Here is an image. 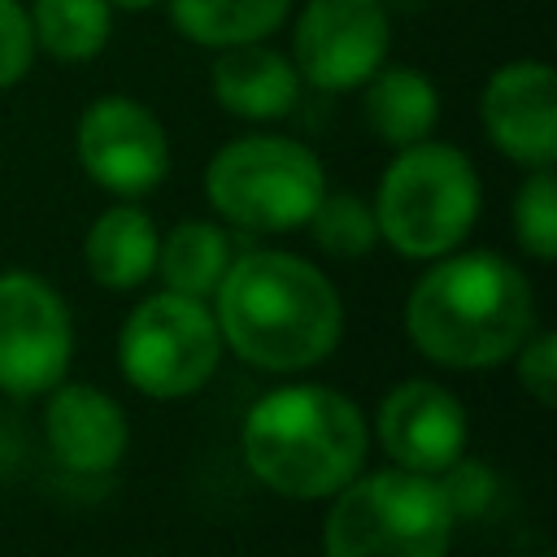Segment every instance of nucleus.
<instances>
[{"label": "nucleus", "instance_id": "obj_1", "mask_svg": "<svg viewBox=\"0 0 557 557\" xmlns=\"http://www.w3.org/2000/svg\"><path fill=\"white\" fill-rule=\"evenodd\" d=\"M339 296L292 252H248L218 283V335L261 370H305L339 339Z\"/></svg>", "mask_w": 557, "mask_h": 557}, {"label": "nucleus", "instance_id": "obj_2", "mask_svg": "<svg viewBox=\"0 0 557 557\" xmlns=\"http://www.w3.org/2000/svg\"><path fill=\"white\" fill-rule=\"evenodd\" d=\"M531 287L527 278L492 257L466 252L440 261L405 300V331L409 339L440 366H496L518 352L531 335Z\"/></svg>", "mask_w": 557, "mask_h": 557}, {"label": "nucleus", "instance_id": "obj_3", "mask_svg": "<svg viewBox=\"0 0 557 557\" xmlns=\"http://www.w3.org/2000/svg\"><path fill=\"white\" fill-rule=\"evenodd\" d=\"M361 457L366 422L331 387H278L244 418V461L283 496H335L361 470Z\"/></svg>", "mask_w": 557, "mask_h": 557}, {"label": "nucleus", "instance_id": "obj_4", "mask_svg": "<svg viewBox=\"0 0 557 557\" xmlns=\"http://www.w3.org/2000/svg\"><path fill=\"white\" fill-rule=\"evenodd\" d=\"M479 213V178L466 152L448 144H409L387 165L374 200L383 239L405 257L453 252Z\"/></svg>", "mask_w": 557, "mask_h": 557}, {"label": "nucleus", "instance_id": "obj_5", "mask_svg": "<svg viewBox=\"0 0 557 557\" xmlns=\"http://www.w3.org/2000/svg\"><path fill=\"white\" fill-rule=\"evenodd\" d=\"M453 509L431 474L379 470L348 479L326 518V557H444Z\"/></svg>", "mask_w": 557, "mask_h": 557}, {"label": "nucleus", "instance_id": "obj_6", "mask_svg": "<svg viewBox=\"0 0 557 557\" xmlns=\"http://www.w3.org/2000/svg\"><path fill=\"white\" fill-rule=\"evenodd\" d=\"M213 209L244 231H292L318 209L326 178L318 157L283 135L231 139L205 174Z\"/></svg>", "mask_w": 557, "mask_h": 557}, {"label": "nucleus", "instance_id": "obj_7", "mask_svg": "<svg viewBox=\"0 0 557 557\" xmlns=\"http://www.w3.org/2000/svg\"><path fill=\"white\" fill-rule=\"evenodd\" d=\"M117 352H122L126 379L139 392L157 400L191 396L218 370V352H222L218 318L196 296H183V292L148 296L126 318Z\"/></svg>", "mask_w": 557, "mask_h": 557}, {"label": "nucleus", "instance_id": "obj_8", "mask_svg": "<svg viewBox=\"0 0 557 557\" xmlns=\"http://www.w3.org/2000/svg\"><path fill=\"white\" fill-rule=\"evenodd\" d=\"M387 4L383 0H309L296 22V74L318 91L361 87L387 57Z\"/></svg>", "mask_w": 557, "mask_h": 557}, {"label": "nucleus", "instance_id": "obj_9", "mask_svg": "<svg viewBox=\"0 0 557 557\" xmlns=\"http://www.w3.org/2000/svg\"><path fill=\"white\" fill-rule=\"evenodd\" d=\"M70 313L61 296L35 274H0V387L30 396L65 379Z\"/></svg>", "mask_w": 557, "mask_h": 557}, {"label": "nucleus", "instance_id": "obj_10", "mask_svg": "<svg viewBox=\"0 0 557 557\" xmlns=\"http://www.w3.org/2000/svg\"><path fill=\"white\" fill-rule=\"evenodd\" d=\"M78 161L100 187L117 196H144L165 178L170 144L161 122L139 100L104 96L78 122Z\"/></svg>", "mask_w": 557, "mask_h": 557}, {"label": "nucleus", "instance_id": "obj_11", "mask_svg": "<svg viewBox=\"0 0 557 557\" xmlns=\"http://www.w3.org/2000/svg\"><path fill=\"white\" fill-rule=\"evenodd\" d=\"M483 131L518 165L548 170L557 157V74L544 61H509L483 87Z\"/></svg>", "mask_w": 557, "mask_h": 557}, {"label": "nucleus", "instance_id": "obj_12", "mask_svg": "<svg viewBox=\"0 0 557 557\" xmlns=\"http://www.w3.org/2000/svg\"><path fill=\"white\" fill-rule=\"evenodd\" d=\"M379 440L400 470L440 474L461 457V444H466L461 400L431 379H409L383 396Z\"/></svg>", "mask_w": 557, "mask_h": 557}, {"label": "nucleus", "instance_id": "obj_13", "mask_svg": "<svg viewBox=\"0 0 557 557\" xmlns=\"http://www.w3.org/2000/svg\"><path fill=\"white\" fill-rule=\"evenodd\" d=\"M44 431H48V448L57 453V461L70 470H83V474L113 470L126 453L122 409L87 383H61L52 392Z\"/></svg>", "mask_w": 557, "mask_h": 557}, {"label": "nucleus", "instance_id": "obj_14", "mask_svg": "<svg viewBox=\"0 0 557 557\" xmlns=\"http://www.w3.org/2000/svg\"><path fill=\"white\" fill-rule=\"evenodd\" d=\"M213 96L235 117H283L300 96V74L287 57L257 44H231L213 61Z\"/></svg>", "mask_w": 557, "mask_h": 557}, {"label": "nucleus", "instance_id": "obj_15", "mask_svg": "<svg viewBox=\"0 0 557 557\" xmlns=\"http://www.w3.org/2000/svg\"><path fill=\"white\" fill-rule=\"evenodd\" d=\"M435 117H440V96L426 74L409 65H392V70L379 65L366 78V122L383 144L409 148L431 135Z\"/></svg>", "mask_w": 557, "mask_h": 557}, {"label": "nucleus", "instance_id": "obj_16", "mask_svg": "<svg viewBox=\"0 0 557 557\" xmlns=\"http://www.w3.org/2000/svg\"><path fill=\"white\" fill-rule=\"evenodd\" d=\"M87 265L100 287H139L157 270V231L135 205L104 209L87 231Z\"/></svg>", "mask_w": 557, "mask_h": 557}, {"label": "nucleus", "instance_id": "obj_17", "mask_svg": "<svg viewBox=\"0 0 557 557\" xmlns=\"http://www.w3.org/2000/svg\"><path fill=\"white\" fill-rule=\"evenodd\" d=\"M292 0H170L174 26L205 48L257 44L287 17Z\"/></svg>", "mask_w": 557, "mask_h": 557}, {"label": "nucleus", "instance_id": "obj_18", "mask_svg": "<svg viewBox=\"0 0 557 557\" xmlns=\"http://www.w3.org/2000/svg\"><path fill=\"white\" fill-rule=\"evenodd\" d=\"M226 265H231V244L209 222H178L165 239H157V270L165 278V292H183L200 300L218 292Z\"/></svg>", "mask_w": 557, "mask_h": 557}, {"label": "nucleus", "instance_id": "obj_19", "mask_svg": "<svg viewBox=\"0 0 557 557\" xmlns=\"http://www.w3.org/2000/svg\"><path fill=\"white\" fill-rule=\"evenodd\" d=\"M30 30L48 57L91 61L113 35V13L109 0H35Z\"/></svg>", "mask_w": 557, "mask_h": 557}, {"label": "nucleus", "instance_id": "obj_20", "mask_svg": "<svg viewBox=\"0 0 557 557\" xmlns=\"http://www.w3.org/2000/svg\"><path fill=\"white\" fill-rule=\"evenodd\" d=\"M309 226H313L318 248H326L331 257H366L379 239L374 209L357 196H326L322 191L318 209L309 213Z\"/></svg>", "mask_w": 557, "mask_h": 557}, {"label": "nucleus", "instance_id": "obj_21", "mask_svg": "<svg viewBox=\"0 0 557 557\" xmlns=\"http://www.w3.org/2000/svg\"><path fill=\"white\" fill-rule=\"evenodd\" d=\"M513 231L522 239V248L540 261L557 257V183L548 170H535L518 200H513Z\"/></svg>", "mask_w": 557, "mask_h": 557}, {"label": "nucleus", "instance_id": "obj_22", "mask_svg": "<svg viewBox=\"0 0 557 557\" xmlns=\"http://www.w3.org/2000/svg\"><path fill=\"white\" fill-rule=\"evenodd\" d=\"M30 57H35L30 13L17 0H0V91L30 70Z\"/></svg>", "mask_w": 557, "mask_h": 557}, {"label": "nucleus", "instance_id": "obj_23", "mask_svg": "<svg viewBox=\"0 0 557 557\" xmlns=\"http://www.w3.org/2000/svg\"><path fill=\"white\" fill-rule=\"evenodd\" d=\"M518 348H522V357H518L522 387L540 405H553L557 400V335L553 331H540L535 339H522Z\"/></svg>", "mask_w": 557, "mask_h": 557}, {"label": "nucleus", "instance_id": "obj_24", "mask_svg": "<svg viewBox=\"0 0 557 557\" xmlns=\"http://www.w3.org/2000/svg\"><path fill=\"white\" fill-rule=\"evenodd\" d=\"M440 474H444V479H440V492H444V500H448L453 513H479V509L487 505V496H492V474H487L483 466L457 457V461L444 466Z\"/></svg>", "mask_w": 557, "mask_h": 557}, {"label": "nucleus", "instance_id": "obj_25", "mask_svg": "<svg viewBox=\"0 0 557 557\" xmlns=\"http://www.w3.org/2000/svg\"><path fill=\"white\" fill-rule=\"evenodd\" d=\"M109 4H117V9H148V4H157V0H109Z\"/></svg>", "mask_w": 557, "mask_h": 557}]
</instances>
